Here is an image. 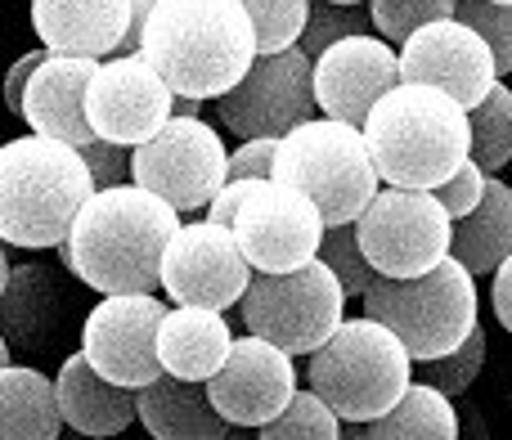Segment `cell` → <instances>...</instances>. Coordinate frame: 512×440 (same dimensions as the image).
<instances>
[{
  "mask_svg": "<svg viewBox=\"0 0 512 440\" xmlns=\"http://www.w3.org/2000/svg\"><path fill=\"white\" fill-rule=\"evenodd\" d=\"M400 77L441 86L463 108H477L499 81V59L477 27L463 23L459 14H450L423 23L400 45Z\"/></svg>",
  "mask_w": 512,
  "mask_h": 440,
  "instance_id": "16",
  "label": "cell"
},
{
  "mask_svg": "<svg viewBox=\"0 0 512 440\" xmlns=\"http://www.w3.org/2000/svg\"><path fill=\"white\" fill-rule=\"evenodd\" d=\"M131 180L180 212H207V203L230 180V149L212 122L176 113L153 140L131 149Z\"/></svg>",
  "mask_w": 512,
  "mask_h": 440,
  "instance_id": "10",
  "label": "cell"
},
{
  "mask_svg": "<svg viewBox=\"0 0 512 440\" xmlns=\"http://www.w3.org/2000/svg\"><path fill=\"white\" fill-rule=\"evenodd\" d=\"M59 387L41 369L5 364L0 369V436L5 440H54L63 432Z\"/></svg>",
  "mask_w": 512,
  "mask_h": 440,
  "instance_id": "25",
  "label": "cell"
},
{
  "mask_svg": "<svg viewBox=\"0 0 512 440\" xmlns=\"http://www.w3.org/2000/svg\"><path fill=\"white\" fill-rule=\"evenodd\" d=\"M54 387H59L63 423L81 436H117L131 423H140V391L104 378V373L90 364L86 351L68 355V360L59 364Z\"/></svg>",
  "mask_w": 512,
  "mask_h": 440,
  "instance_id": "21",
  "label": "cell"
},
{
  "mask_svg": "<svg viewBox=\"0 0 512 440\" xmlns=\"http://www.w3.org/2000/svg\"><path fill=\"white\" fill-rule=\"evenodd\" d=\"M346 436H369V440H454L459 436V414H454V396L441 391L436 382L418 378L409 391L387 409V414L369 418V423H346Z\"/></svg>",
  "mask_w": 512,
  "mask_h": 440,
  "instance_id": "24",
  "label": "cell"
},
{
  "mask_svg": "<svg viewBox=\"0 0 512 440\" xmlns=\"http://www.w3.org/2000/svg\"><path fill=\"white\" fill-rule=\"evenodd\" d=\"M400 50L378 32H355L315 59V99L324 117L364 126L382 95L400 86Z\"/></svg>",
  "mask_w": 512,
  "mask_h": 440,
  "instance_id": "18",
  "label": "cell"
},
{
  "mask_svg": "<svg viewBox=\"0 0 512 440\" xmlns=\"http://www.w3.org/2000/svg\"><path fill=\"white\" fill-rule=\"evenodd\" d=\"M216 113L239 140L252 135H288L292 126L310 122L319 113L315 99V59L301 45L274 54H256L234 90L216 99Z\"/></svg>",
  "mask_w": 512,
  "mask_h": 440,
  "instance_id": "11",
  "label": "cell"
},
{
  "mask_svg": "<svg viewBox=\"0 0 512 440\" xmlns=\"http://www.w3.org/2000/svg\"><path fill=\"white\" fill-rule=\"evenodd\" d=\"M256 23V45L261 54H274V50H292L301 45V32L310 23V5L315 0H243Z\"/></svg>",
  "mask_w": 512,
  "mask_h": 440,
  "instance_id": "31",
  "label": "cell"
},
{
  "mask_svg": "<svg viewBox=\"0 0 512 440\" xmlns=\"http://www.w3.org/2000/svg\"><path fill=\"white\" fill-rule=\"evenodd\" d=\"M454 14L486 36L499 59V77H508L512 72V0H459Z\"/></svg>",
  "mask_w": 512,
  "mask_h": 440,
  "instance_id": "35",
  "label": "cell"
},
{
  "mask_svg": "<svg viewBox=\"0 0 512 440\" xmlns=\"http://www.w3.org/2000/svg\"><path fill=\"white\" fill-rule=\"evenodd\" d=\"M207 391L234 427H265L297 396L292 351H283L279 342H270L261 333L234 337L230 360L207 378Z\"/></svg>",
  "mask_w": 512,
  "mask_h": 440,
  "instance_id": "17",
  "label": "cell"
},
{
  "mask_svg": "<svg viewBox=\"0 0 512 440\" xmlns=\"http://www.w3.org/2000/svg\"><path fill=\"white\" fill-rule=\"evenodd\" d=\"M59 274L45 265H5V346H36L59 324Z\"/></svg>",
  "mask_w": 512,
  "mask_h": 440,
  "instance_id": "26",
  "label": "cell"
},
{
  "mask_svg": "<svg viewBox=\"0 0 512 440\" xmlns=\"http://www.w3.org/2000/svg\"><path fill=\"white\" fill-rule=\"evenodd\" d=\"M355 32H373L369 9L337 5V0H315V5H310V23H306V32H301V50H306L310 59H319L328 45L346 41V36H355Z\"/></svg>",
  "mask_w": 512,
  "mask_h": 440,
  "instance_id": "32",
  "label": "cell"
},
{
  "mask_svg": "<svg viewBox=\"0 0 512 440\" xmlns=\"http://www.w3.org/2000/svg\"><path fill=\"white\" fill-rule=\"evenodd\" d=\"M32 27L54 54L108 59L135 32V0H32Z\"/></svg>",
  "mask_w": 512,
  "mask_h": 440,
  "instance_id": "19",
  "label": "cell"
},
{
  "mask_svg": "<svg viewBox=\"0 0 512 440\" xmlns=\"http://www.w3.org/2000/svg\"><path fill=\"white\" fill-rule=\"evenodd\" d=\"M472 117V158L495 176L512 162V90L504 81L490 86V95L477 108H468Z\"/></svg>",
  "mask_w": 512,
  "mask_h": 440,
  "instance_id": "28",
  "label": "cell"
},
{
  "mask_svg": "<svg viewBox=\"0 0 512 440\" xmlns=\"http://www.w3.org/2000/svg\"><path fill=\"white\" fill-rule=\"evenodd\" d=\"M364 135L387 185L436 189L472 158V117L450 90L400 81L364 117Z\"/></svg>",
  "mask_w": 512,
  "mask_h": 440,
  "instance_id": "3",
  "label": "cell"
},
{
  "mask_svg": "<svg viewBox=\"0 0 512 440\" xmlns=\"http://www.w3.org/2000/svg\"><path fill=\"white\" fill-rule=\"evenodd\" d=\"M486 185H490V171L481 167L477 158H468L450 180H441V185H436V198L445 203V212L459 220V216H468L481 198H486Z\"/></svg>",
  "mask_w": 512,
  "mask_h": 440,
  "instance_id": "36",
  "label": "cell"
},
{
  "mask_svg": "<svg viewBox=\"0 0 512 440\" xmlns=\"http://www.w3.org/2000/svg\"><path fill=\"white\" fill-rule=\"evenodd\" d=\"M490 301H495V319L512 333V256L495 270V283H490Z\"/></svg>",
  "mask_w": 512,
  "mask_h": 440,
  "instance_id": "41",
  "label": "cell"
},
{
  "mask_svg": "<svg viewBox=\"0 0 512 440\" xmlns=\"http://www.w3.org/2000/svg\"><path fill=\"white\" fill-rule=\"evenodd\" d=\"M477 310V274L459 256H445L436 270L414 274V279H387L382 274L364 292V315L396 328L418 364L450 355L454 346L468 342L472 328H477Z\"/></svg>",
  "mask_w": 512,
  "mask_h": 440,
  "instance_id": "7",
  "label": "cell"
},
{
  "mask_svg": "<svg viewBox=\"0 0 512 440\" xmlns=\"http://www.w3.org/2000/svg\"><path fill=\"white\" fill-rule=\"evenodd\" d=\"M81 158H86V167H90V176H95L99 189L126 185V180H131V158H126V144H113V140H104V135H95V140L81 149Z\"/></svg>",
  "mask_w": 512,
  "mask_h": 440,
  "instance_id": "37",
  "label": "cell"
},
{
  "mask_svg": "<svg viewBox=\"0 0 512 440\" xmlns=\"http://www.w3.org/2000/svg\"><path fill=\"white\" fill-rule=\"evenodd\" d=\"M230 319L212 306H171L158 328V355L162 369L189 382H207L225 360H230Z\"/></svg>",
  "mask_w": 512,
  "mask_h": 440,
  "instance_id": "23",
  "label": "cell"
},
{
  "mask_svg": "<svg viewBox=\"0 0 512 440\" xmlns=\"http://www.w3.org/2000/svg\"><path fill=\"white\" fill-rule=\"evenodd\" d=\"M342 432H346L342 414H337L315 387L297 391L279 418H270L265 427H256L261 440H337Z\"/></svg>",
  "mask_w": 512,
  "mask_h": 440,
  "instance_id": "29",
  "label": "cell"
},
{
  "mask_svg": "<svg viewBox=\"0 0 512 440\" xmlns=\"http://www.w3.org/2000/svg\"><path fill=\"white\" fill-rule=\"evenodd\" d=\"M274 180L306 189L328 225L360 220V212L387 185L364 126L342 122V117H310L292 126L274 153Z\"/></svg>",
  "mask_w": 512,
  "mask_h": 440,
  "instance_id": "6",
  "label": "cell"
},
{
  "mask_svg": "<svg viewBox=\"0 0 512 440\" xmlns=\"http://www.w3.org/2000/svg\"><path fill=\"white\" fill-rule=\"evenodd\" d=\"M454 256L472 274H495L512 256V189L490 176L486 198L454 220Z\"/></svg>",
  "mask_w": 512,
  "mask_h": 440,
  "instance_id": "27",
  "label": "cell"
},
{
  "mask_svg": "<svg viewBox=\"0 0 512 440\" xmlns=\"http://www.w3.org/2000/svg\"><path fill=\"white\" fill-rule=\"evenodd\" d=\"M346 288L324 256L297 270H256L239 301V319L248 333L279 342L292 355H310L342 328Z\"/></svg>",
  "mask_w": 512,
  "mask_h": 440,
  "instance_id": "8",
  "label": "cell"
},
{
  "mask_svg": "<svg viewBox=\"0 0 512 440\" xmlns=\"http://www.w3.org/2000/svg\"><path fill=\"white\" fill-rule=\"evenodd\" d=\"M256 185H261V180H225L221 194H216L212 203H207V212H203V216L221 220V225H234V216H239V207L256 194Z\"/></svg>",
  "mask_w": 512,
  "mask_h": 440,
  "instance_id": "40",
  "label": "cell"
},
{
  "mask_svg": "<svg viewBox=\"0 0 512 440\" xmlns=\"http://www.w3.org/2000/svg\"><path fill=\"white\" fill-rule=\"evenodd\" d=\"M274 153H279V135H252V140H243L230 153V180H270Z\"/></svg>",
  "mask_w": 512,
  "mask_h": 440,
  "instance_id": "38",
  "label": "cell"
},
{
  "mask_svg": "<svg viewBox=\"0 0 512 440\" xmlns=\"http://www.w3.org/2000/svg\"><path fill=\"white\" fill-rule=\"evenodd\" d=\"M176 90L144 54H108L86 81V122L113 144L153 140L176 117Z\"/></svg>",
  "mask_w": 512,
  "mask_h": 440,
  "instance_id": "13",
  "label": "cell"
},
{
  "mask_svg": "<svg viewBox=\"0 0 512 440\" xmlns=\"http://www.w3.org/2000/svg\"><path fill=\"white\" fill-rule=\"evenodd\" d=\"M140 54L185 99H221L256 63V23L243 0H162L140 27Z\"/></svg>",
  "mask_w": 512,
  "mask_h": 440,
  "instance_id": "2",
  "label": "cell"
},
{
  "mask_svg": "<svg viewBox=\"0 0 512 440\" xmlns=\"http://www.w3.org/2000/svg\"><path fill=\"white\" fill-rule=\"evenodd\" d=\"M77 144L54 135H18L0 149V238L9 247H59L72 234L81 207L95 194Z\"/></svg>",
  "mask_w": 512,
  "mask_h": 440,
  "instance_id": "4",
  "label": "cell"
},
{
  "mask_svg": "<svg viewBox=\"0 0 512 440\" xmlns=\"http://www.w3.org/2000/svg\"><path fill=\"white\" fill-rule=\"evenodd\" d=\"M45 54H50V50H45V45H41V50H27L23 59H14V63H9V77H5V108H9V113H14V117H23L27 86H32V72L45 63Z\"/></svg>",
  "mask_w": 512,
  "mask_h": 440,
  "instance_id": "39",
  "label": "cell"
},
{
  "mask_svg": "<svg viewBox=\"0 0 512 440\" xmlns=\"http://www.w3.org/2000/svg\"><path fill=\"white\" fill-rule=\"evenodd\" d=\"M256 265L243 252L234 225L203 216L194 225H180L162 256V288L176 306H212L230 310L243 301Z\"/></svg>",
  "mask_w": 512,
  "mask_h": 440,
  "instance_id": "12",
  "label": "cell"
},
{
  "mask_svg": "<svg viewBox=\"0 0 512 440\" xmlns=\"http://www.w3.org/2000/svg\"><path fill=\"white\" fill-rule=\"evenodd\" d=\"M459 9V0H369L373 32L387 36L391 45H405L432 18H450Z\"/></svg>",
  "mask_w": 512,
  "mask_h": 440,
  "instance_id": "33",
  "label": "cell"
},
{
  "mask_svg": "<svg viewBox=\"0 0 512 440\" xmlns=\"http://www.w3.org/2000/svg\"><path fill=\"white\" fill-rule=\"evenodd\" d=\"M140 423L158 440H225L234 427L216 409L207 382H189L176 373H162L140 387Z\"/></svg>",
  "mask_w": 512,
  "mask_h": 440,
  "instance_id": "22",
  "label": "cell"
},
{
  "mask_svg": "<svg viewBox=\"0 0 512 440\" xmlns=\"http://www.w3.org/2000/svg\"><path fill=\"white\" fill-rule=\"evenodd\" d=\"M319 256H324V261L333 265V274L342 279L346 297H364V292H369L373 283L382 279L378 265H373V261H369V252H364L355 220H346V225H328L324 243H319Z\"/></svg>",
  "mask_w": 512,
  "mask_h": 440,
  "instance_id": "30",
  "label": "cell"
},
{
  "mask_svg": "<svg viewBox=\"0 0 512 440\" xmlns=\"http://www.w3.org/2000/svg\"><path fill=\"white\" fill-rule=\"evenodd\" d=\"M180 229V207L144 185L95 189L68 234L72 279L95 292H158L162 256Z\"/></svg>",
  "mask_w": 512,
  "mask_h": 440,
  "instance_id": "1",
  "label": "cell"
},
{
  "mask_svg": "<svg viewBox=\"0 0 512 440\" xmlns=\"http://www.w3.org/2000/svg\"><path fill=\"white\" fill-rule=\"evenodd\" d=\"M162 315L167 306L158 301V292H108L81 324V351L104 378L140 391L167 373L158 355Z\"/></svg>",
  "mask_w": 512,
  "mask_h": 440,
  "instance_id": "14",
  "label": "cell"
},
{
  "mask_svg": "<svg viewBox=\"0 0 512 440\" xmlns=\"http://www.w3.org/2000/svg\"><path fill=\"white\" fill-rule=\"evenodd\" d=\"M414 364L396 328L360 315L342 319V328L306 355V382L342 414V423H369L409 391Z\"/></svg>",
  "mask_w": 512,
  "mask_h": 440,
  "instance_id": "5",
  "label": "cell"
},
{
  "mask_svg": "<svg viewBox=\"0 0 512 440\" xmlns=\"http://www.w3.org/2000/svg\"><path fill=\"white\" fill-rule=\"evenodd\" d=\"M337 5H369V0H337Z\"/></svg>",
  "mask_w": 512,
  "mask_h": 440,
  "instance_id": "42",
  "label": "cell"
},
{
  "mask_svg": "<svg viewBox=\"0 0 512 440\" xmlns=\"http://www.w3.org/2000/svg\"><path fill=\"white\" fill-rule=\"evenodd\" d=\"M99 68L90 54H45V63L32 72V86L23 99V122L41 135L68 140L86 149L95 140V126L86 122V81Z\"/></svg>",
  "mask_w": 512,
  "mask_h": 440,
  "instance_id": "20",
  "label": "cell"
},
{
  "mask_svg": "<svg viewBox=\"0 0 512 440\" xmlns=\"http://www.w3.org/2000/svg\"><path fill=\"white\" fill-rule=\"evenodd\" d=\"M481 369H486V333H481V324H477L468 342L454 346L450 355H436V360L418 364V378L436 382V387L450 391V396H463V391L481 378Z\"/></svg>",
  "mask_w": 512,
  "mask_h": 440,
  "instance_id": "34",
  "label": "cell"
},
{
  "mask_svg": "<svg viewBox=\"0 0 512 440\" xmlns=\"http://www.w3.org/2000/svg\"><path fill=\"white\" fill-rule=\"evenodd\" d=\"M234 234H239L243 252L256 270H297V265L315 261L319 243L328 234V220L319 203L306 189L288 185V180H261L256 194L234 216Z\"/></svg>",
  "mask_w": 512,
  "mask_h": 440,
  "instance_id": "15",
  "label": "cell"
},
{
  "mask_svg": "<svg viewBox=\"0 0 512 440\" xmlns=\"http://www.w3.org/2000/svg\"><path fill=\"white\" fill-rule=\"evenodd\" d=\"M360 243L378 274L387 279H414L454 256V216L436 198V189L382 185L378 198L355 220Z\"/></svg>",
  "mask_w": 512,
  "mask_h": 440,
  "instance_id": "9",
  "label": "cell"
}]
</instances>
